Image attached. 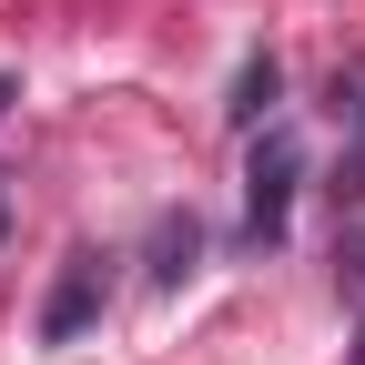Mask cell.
I'll list each match as a JSON object with an SVG mask.
<instances>
[{
  "label": "cell",
  "mask_w": 365,
  "mask_h": 365,
  "mask_svg": "<svg viewBox=\"0 0 365 365\" xmlns=\"http://www.w3.org/2000/svg\"><path fill=\"white\" fill-rule=\"evenodd\" d=\"M335 294H345V304H365V223L335 244Z\"/></svg>",
  "instance_id": "5b68a950"
},
{
  "label": "cell",
  "mask_w": 365,
  "mask_h": 365,
  "mask_svg": "<svg viewBox=\"0 0 365 365\" xmlns=\"http://www.w3.org/2000/svg\"><path fill=\"white\" fill-rule=\"evenodd\" d=\"M193 264H203V223L193 213H163L153 223V284H182Z\"/></svg>",
  "instance_id": "3957f363"
},
{
  "label": "cell",
  "mask_w": 365,
  "mask_h": 365,
  "mask_svg": "<svg viewBox=\"0 0 365 365\" xmlns=\"http://www.w3.org/2000/svg\"><path fill=\"white\" fill-rule=\"evenodd\" d=\"M102 304H112V254L71 244L61 274H51V304H41V345H81L91 325H102Z\"/></svg>",
  "instance_id": "7a4b0ae2"
},
{
  "label": "cell",
  "mask_w": 365,
  "mask_h": 365,
  "mask_svg": "<svg viewBox=\"0 0 365 365\" xmlns=\"http://www.w3.org/2000/svg\"><path fill=\"white\" fill-rule=\"evenodd\" d=\"M11 102H21V81H11V71H0V112H11Z\"/></svg>",
  "instance_id": "8992f818"
},
{
  "label": "cell",
  "mask_w": 365,
  "mask_h": 365,
  "mask_svg": "<svg viewBox=\"0 0 365 365\" xmlns=\"http://www.w3.org/2000/svg\"><path fill=\"white\" fill-rule=\"evenodd\" d=\"M355 365H365V345H355Z\"/></svg>",
  "instance_id": "ba28073f"
},
{
  "label": "cell",
  "mask_w": 365,
  "mask_h": 365,
  "mask_svg": "<svg viewBox=\"0 0 365 365\" xmlns=\"http://www.w3.org/2000/svg\"><path fill=\"white\" fill-rule=\"evenodd\" d=\"M274 91H284V71H274V51H254V61L234 71V102H223V112H234V122H264Z\"/></svg>",
  "instance_id": "277c9868"
},
{
  "label": "cell",
  "mask_w": 365,
  "mask_h": 365,
  "mask_svg": "<svg viewBox=\"0 0 365 365\" xmlns=\"http://www.w3.org/2000/svg\"><path fill=\"white\" fill-rule=\"evenodd\" d=\"M294 182H304V143H294V132H264L254 163H244V234H254V244H284Z\"/></svg>",
  "instance_id": "6da1fadb"
},
{
  "label": "cell",
  "mask_w": 365,
  "mask_h": 365,
  "mask_svg": "<svg viewBox=\"0 0 365 365\" xmlns=\"http://www.w3.org/2000/svg\"><path fill=\"white\" fill-rule=\"evenodd\" d=\"M0 234H11V193H0Z\"/></svg>",
  "instance_id": "52a82bcc"
}]
</instances>
